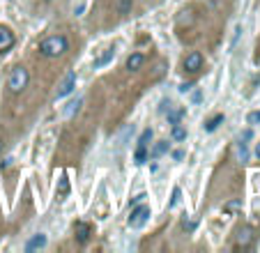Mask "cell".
<instances>
[{
    "label": "cell",
    "instance_id": "6da1fadb",
    "mask_svg": "<svg viewBox=\"0 0 260 253\" xmlns=\"http://www.w3.org/2000/svg\"><path fill=\"white\" fill-rule=\"evenodd\" d=\"M39 55H44V58H58V55H62V53L69 51V39L65 35H51L46 37L44 42H39Z\"/></svg>",
    "mask_w": 260,
    "mask_h": 253
},
{
    "label": "cell",
    "instance_id": "7a4b0ae2",
    "mask_svg": "<svg viewBox=\"0 0 260 253\" xmlns=\"http://www.w3.org/2000/svg\"><path fill=\"white\" fill-rule=\"evenodd\" d=\"M28 81H30V74H28L26 67H21V65L14 67L12 74H9V79H7L9 92H12V95H21V92L28 87Z\"/></svg>",
    "mask_w": 260,
    "mask_h": 253
},
{
    "label": "cell",
    "instance_id": "3957f363",
    "mask_svg": "<svg viewBox=\"0 0 260 253\" xmlns=\"http://www.w3.org/2000/svg\"><path fill=\"white\" fill-rule=\"evenodd\" d=\"M203 65H205L203 53H200V51H191V53H187V58L182 60V69L189 71V74H198V71L203 69Z\"/></svg>",
    "mask_w": 260,
    "mask_h": 253
},
{
    "label": "cell",
    "instance_id": "277c9868",
    "mask_svg": "<svg viewBox=\"0 0 260 253\" xmlns=\"http://www.w3.org/2000/svg\"><path fill=\"white\" fill-rule=\"evenodd\" d=\"M150 219V207L148 205H136L129 214V226L131 228H140L145 221Z\"/></svg>",
    "mask_w": 260,
    "mask_h": 253
},
{
    "label": "cell",
    "instance_id": "5b68a950",
    "mask_svg": "<svg viewBox=\"0 0 260 253\" xmlns=\"http://www.w3.org/2000/svg\"><path fill=\"white\" fill-rule=\"evenodd\" d=\"M74 87H76V71H69V74L65 76V81L60 83V87H58L55 99H65L67 95H71V92H74Z\"/></svg>",
    "mask_w": 260,
    "mask_h": 253
},
{
    "label": "cell",
    "instance_id": "8992f818",
    "mask_svg": "<svg viewBox=\"0 0 260 253\" xmlns=\"http://www.w3.org/2000/svg\"><path fill=\"white\" fill-rule=\"evenodd\" d=\"M235 239H237V246L246 249V246L253 242V228L251 226H240L237 228V233H235Z\"/></svg>",
    "mask_w": 260,
    "mask_h": 253
},
{
    "label": "cell",
    "instance_id": "52a82bcc",
    "mask_svg": "<svg viewBox=\"0 0 260 253\" xmlns=\"http://www.w3.org/2000/svg\"><path fill=\"white\" fill-rule=\"evenodd\" d=\"M14 46V33L9 28L0 26V53H7Z\"/></svg>",
    "mask_w": 260,
    "mask_h": 253
},
{
    "label": "cell",
    "instance_id": "ba28073f",
    "mask_svg": "<svg viewBox=\"0 0 260 253\" xmlns=\"http://www.w3.org/2000/svg\"><path fill=\"white\" fill-rule=\"evenodd\" d=\"M46 235L44 233H37V235H33L30 239L26 242V251H42L44 246H46Z\"/></svg>",
    "mask_w": 260,
    "mask_h": 253
},
{
    "label": "cell",
    "instance_id": "9c48e42d",
    "mask_svg": "<svg viewBox=\"0 0 260 253\" xmlns=\"http://www.w3.org/2000/svg\"><path fill=\"white\" fill-rule=\"evenodd\" d=\"M74 233H76L78 244H87V239H90V226H87V223L78 221L76 226H74Z\"/></svg>",
    "mask_w": 260,
    "mask_h": 253
},
{
    "label": "cell",
    "instance_id": "30bf717a",
    "mask_svg": "<svg viewBox=\"0 0 260 253\" xmlns=\"http://www.w3.org/2000/svg\"><path fill=\"white\" fill-rule=\"evenodd\" d=\"M143 65H145V55L143 53H131L127 58V69L129 71H139Z\"/></svg>",
    "mask_w": 260,
    "mask_h": 253
},
{
    "label": "cell",
    "instance_id": "8fae6325",
    "mask_svg": "<svg viewBox=\"0 0 260 253\" xmlns=\"http://www.w3.org/2000/svg\"><path fill=\"white\" fill-rule=\"evenodd\" d=\"M166 152H168V140H159V143H155V148L150 150L148 157L155 161V159H159L161 154H166Z\"/></svg>",
    "mask_w": 260,
    "mask_h": 253
},
{
    "label": "cell",
    "instance_id": "7c38bea8",
    "mask_svg": "<svg viewBox=\"0 0 260 253\" xmlns=\"http://www.w3.org/2000/svg\"><path fill=\"white\" fill-rule=\"evenodd\" d=\"M224 120H225L224 113H217L214 118H209L208 122H205V131H208V134H212V131H217V129H219V124L224 122Z\"/></svg>",
    "mask_w": 260,
    "mask_h": 253
},
{
    "label": "cell",
    "instance_id": "4fadbf2b",
    "mask_svg": "<svg viewBox=\"0 0 260 253\" xmlns=\"http://www.w3.org/2000/svg\"><path fill=\"white\" fill-rule=\"evenodd\" d=\"M171 138H173L175 143H182V140H187V129H184V127H182L180 122L173 124V131H171Z\"/></svg>",
    "mask_w": 260,
    "mask_h": 253
},
{
    "label": "cell",
    "instance_id": "5bb4252c",
    "mask_svg": "<svg viewBox=\"0 0 260 253\" xmlns=\"http://www.w3.org/2000/svg\"><path fill=\"white\" fill-rule=\"evenodd\" d=\"M184 115V108H168V124H177L180 122V118Z\"/></svg>",
    "mask_w": 260,
    "mask_h": 253
},
{
    "label": "cell",
    "instance_id": "9a60e30c",
    "mask_svg": "<svg viewBox=\"0 0 260 253\" xmlns=\"http://www.w3.org/2000/svg\"><path fill=\"white\" fill-rule=\"evenodd\" d=\"M134 7V0H118V14L120 17H127Z\"/></svg>",
    "mask_w": 260,
    "mask_h": 253
},
{
    "label": "cell",
    "instance_id": "2e32d148",
    "mask_svg": "<svg viewBox=\"0 0 260 253\" xmlns=\"http://www.w3.org/2000/svg\"><path fill=\"white\" fill-rule=\"evenodd\" d=\"M134 159H136V164H145V161H148V148H145V145H139L136 152H134Z\"/></svg>",
    "mask_w": 260,
    "mask_h": 253
},
{
    "label": "cell",
    "instance_id": "e0dca14e",
    "mask_svg": "<svg viewBox=\"0 0 260 253\" xmlns=\"http://www.w3.org/2000/svg\"><path fill=\"white\" fill-rule=\"evenodd\" d=\"M78 108H81V99H74V101H69V104H67L65 115H67V118H74V113H78Z\"/></svg>",
    "mask_w": 260,
    "mask_h": 253
},
{
    "label": "cell",
    "instance_id": "ac0fdd59",
    "mask_svg": "<svg viewBox=\"0 0 260 253\" xmlns=\"http://www.w3.org/2000/svg\"><path fill=\"white\" fill-rule=\"evenodd\" d=\"M242 210V201H230L224 205V212L225 214H233V212H240Z\"/></svg>",
    "mask_w": 260,
    "mask_h": 253
},
{
    "label": "cell",
    "instance_id": "d6986e66",
    "mask_svg": "<svg viewBox=\"0 0 260 253\" xmlns=\"http://www.w3.org/2000/svg\"><path fill=\"white\" fill-rule=\"evenodd\" d=\"M113 53H115V51H113V49H106V53H104V55H99V58H97V60H95V67H104L106 62H108V60H111V58H113Z\"/></svg>",
    "mask_w": 260,
    "mask_h": 253
},
{
    "label": "cell",
    "instance_id": "ffe728a7",
    "mask_svg": "<svg viewBox=\"0 0 260 253\" xmlns=\"http://www.w3.org/2000/svg\"><path fill=\"white\" fill-rule=\"evenodd\" d=\"M237 157H240V161H246V159H249V150H246V143H244V140L237 143Z\"/></svg>",
    "mask_w": 260,
    "mask_h": 253
},
{
    "label": "cell",
    "instance_id": "44dd1931",
    "mask_svg": "<svg viewBox=\"0 0 260 253\" xmlns=\"http://www.w3.org/2000/svg\"><path fill=\"white\" fill-rule=\"evenodd\" d=\"M58 193H60V196H67V193H69V180H67V177H60V182H58Z\"/></svg>",
    "mask_w": 260,
    "mask_h": 253
},
{
    "label": "cell",
    "instance_id": "7402d4cb",
    "mask_svg": "<svg viewBox=\"0 0 260 253\" xmlns=\"http://www.w3.org/2000/svg\"><path fill=\"white\" fill-rule=\"evenodd\" d=\"M150 140H152V129H145L143 134H140L139 145H145V148H148V145H150Z\"/></svg>",
    "mask_w": 260,
    "mask_h": 253
},
{
    "label": "cell",
    "instance_id": "603a6c76",
    "mask_svg": "<svg viewBox=\"0 0 260 253\" xmlns=\"http://www.w3.org/2000/svg\"><path fill=\"white\" fill-rule=\"evenodd\" d=\"M182 228L187 230V233H191V230L196 228V221H193V219H189L187 214H184V219H182Z\"/></svg>",
    "mask_w": 260,
    "mask_h": 253
},
{
    "label": "cell",
    "instance_id": "cb8c5ba5",
    "mask_svg": "<svg viewBox=\"0 0 260 253\" xmlns=\"http://www.w3.org/2000/svg\"><path fill=\"white\" fill-rule=\"evenodd\" d=\"M246 122H249V124H260V111H253V113H249Z\"/></svg>",
    "mask_w": 260,
    "mask_h": 253
},
{
    "label": "cell",
    "instance_id": "d4e9b609",
    "mask_svg": "<svg viewBox=\"0 0 260 253\" xmlns=\"http://www.w3.org/2000/svg\"><path fill=\"white\" fill-rule=\"evenodd\" d=\"M180 196H182V191H180V189H173V198L168 202V207H175V205L180 202Z\"/></svg>",
    "mask_w": 260,
    "mask_h": 253
},
{
    "label": "cell",
    "instance_id": "484cf974",
    "mask_svg": "<svg viewBox=\"0 0 260 253\" xmlns=\"http://www.w3.org/2000/svg\"><path fill=\"white\" fill-rule=\"evenodd\" d=\"M240 35H242V26H237V28H235V37H233V44H230V46H235V44H237Z\"/></svg>",
    "mask_w": 260,
    "mask_h": 253
},
{
    "label": "cell",
    "instance_id": "4316f807",
    "mask_svg": "<svg viewBox=\"0 0 260 253\" xmlns=\"http://www.w3.org/2000/svg\"><path fill=\"white\" fill-rule=\"evenodd\" d=\"M251 136H253V131H251V129H246V131L242 134V136H240V140H244V143H246V140L251 138Z\"/></svg>",
    "mask_w": 260,
    "mask_h": 253
},
{
    "label": "cell",
    "instance_id": "83f0119b",
    "mask_svg": "<svg viewBox=\"0 0 260 253\" xmlns=\"http://www.w3.org/2000/svg\"><path fill=\"white\" fill-rule=\"evenodd\" d=\"M168 108H171V101H168V99H164V101H161V108H159V111H161V113H166Z\"/></svg>",
    "mask_w": 260,
    "mask_h": 253
},
{
    "label": "cell",
    "instance_id": "f1b7e54d",
    "mask_svg": "<svg viewBox=\"0 0 260 253\" xmlns=\"http://www.w3.org/2000/svg\"><path fill=\"white\" fill-rule=\"evenodd\" d=\"M191 87H193V83H182V85H180V92H189Z\"/></svg>",
    "mask_w": 260,
    "mask_h": 253
},
{
    "label": "cell",
    "instance_id": "f546056e",
    "mask_svg": "<svg viewBox=\"0 0 260 253\" xmlns=\"http://www.w3.org/2000/svg\"><path fill=\"white\" fill-rule=\"evenodd\" d=\"M173 159H177V161H180V159H184V152H182V150H177V152H173Z\"/></svg>",
    "mask_w": 260,
    "mask_h": 253
},
{
    "label": "cell",
    "instance_id": "4dcf8cb0",
    "mask_svg": "<svg viewBox=\"0 0 260 253\" xmlns=\"http://www.w3.org/2000/svg\"><path fill=\"white\" fill-rule=\"evenodd\" d=\"M256 157L260 159V143H258V145H256Z\"/></svg>",
    "mask_w": 260,
    "mask_h": 253
},
{
    "label": "cell",
    "instance_id": "1f68e13d",
    "mask_svg": "<svg viewBox=\"0 0 260 253\" xmlns=\"http://www.w3.org/2000/svg\"><path fill=\"white\" fill-rule=\"evenodd\" d=\"M46 2H53V0H46Z\"/></svg>",
    "mask_w": 260,
    "mask_h": 253
},
{
    "label": "cell",
    "instance_id": "d6a6232c",
    "mask_svg": "<svg viewBox=\"0 0 260 253\" xmlns=\"http://www.w3.org/2000/svg\"><path fill=\"white\" fill-rule=\"evenodd\" d=\"M0 148H2V143H0Z\"/></svg>",
    "mask_w": 260,
    "mask_h": 253
}]
</instances>
